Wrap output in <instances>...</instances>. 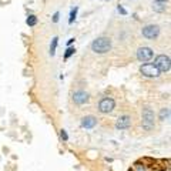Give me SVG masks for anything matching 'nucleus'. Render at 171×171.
<instances>
[{"mask_svg":"<svg viewBox=\"0 0 171 171\" xmlns=\"http://www.w3.org/2000/svg\"><path fill=\"white\" fill-rule=\"evenodd\" d=\"M111 39L110 37H98L96 40H93L91 43V50L96 54H106L111 50Z\"/></svg>","mask_w":171,"mask_h":171,"instance_id":"f257e3e1","label":"nucleus"},{"mask_svg":"<svg viewBox=\"0 0 171 171\" xmlns=\"http://www.w3.org/2000/svg\"><path fill=\"white\" fill-rule=\"evenodd\" d=\"M154 66L160 70V73H167V71H170V69H171V60L166 54H160V56L155 57Z\"/></svg>","mask_w":171,"mask_h":171,"instance_id":"f03ea898","label":"nucleus"},{"mask_svg":"<svg viewBox=\"0 0 171 171\" xmlns=\"http://www.w3.org/2000/svg\"><path fill=\"white\" fill-rule=\"evenodd\" d=\"M140 73L144 77H148V79H154V77H158L161 74L160 70L157 69L153 63H144L140 67Z\"/></svg>","mask_w":171,"mask_h":171,"instance_id":"7ed1b4c3","label":"nucleus"},{"mask_svg":"<svg viewBox=\"0 0 171 171\" xmlns=\"http://www.w3.org/2000/svg\"><path fill=\"white\" fill-rule=\"evenodd\" d=\"M143 127L145 130H151L154 127V111L150 107H145L143 110Z\"/></svg>","mask_w":171,"mask_h":171,"instance_id":"20e7f679","label":"nucleus"},{"mask_svg":"<svg viewBox=\"0 0 171 171\" xmlns=\"http://www.w3.org/2000/svg\"><path fill=\"white\" fill-rule=\"evenodd\" d=\"M114 108H116V101L110 97H104L101 101L98 103V110L103 114H110V113H113Z\"/></svg>","mask_w":171,"mask_h":171,"instance_id":"39448f33","label":"nucleus"},{"mask_svg":"<svg viewBox=\"0 0 171 171\" xmlns=\"http://www.w3.org/2000/svg\"><path fill=\"white\" fill-rule=\"evenodd\" d=\"M143 36L145 39H150V40H153V39H157L158 37V34H160V27L157 26V24H148V26L143 27Z\"/></svg>","mask_w":171,"mask_h":171,"instance_id":"423d86ee","label":"nucleus"},{"mask_svg":"<svg viewBox=\"0 0 171 171\" xmlns=\"http://www.w3.org/2000/svg\"><path fill=\"white\" fill-rule=\"evenodd\" d=\"M153 56H154V53H153V50L150 47H140L138 50H137V59H138V61H141V63H147V61H150V60L153 59Z\"/></svg>","mask_w":171,"mask_h":171,"instance_id":"0eeeda50","label":"nucleus"},{"mask_svg":"<svg viewBox=\"0 0 171 171\" xmlns=\"http://www.w3.org/2000/svg\"><path fill=\"white\" fill-rule=\"evenodd\" d=\"M89 100H90V96H89V93H86L84 90H77V91H74V94H73V101H74L77 106L87 104Z\"/></svg>","mask_w":171,"mask_h":171,"instance_id":"6e6552de","label":"nucleus"},{"mask_svg":"<svg viewBox=\"0 0 171 171\" xmlns=\"http://www.w3.org/2000/svg\"><path fill=\"white\" fill-rule=\"evenodd\" d=\"M131 127V117L127 114H123L116 120V128L117 130H127Z\"/></svg>","mask_w":171,"mask_h":171,"instance_id":"1a4fd4ad","label":"nucleus"},{"mask_svg":"<svg viewBox=\"0 0 171 171\" xmlns=\"http://www.w3.org/2000/svg\"><path fill=\"white\" fill-rule=\"evenodd\" d=\"M97 124V118L94 116H86V117L81 118L80 126L83 128H94Z\"/></svg>","mask_w":171,"mask_h":171,"instance_id":"9d476101","label":"nucleus"},{"mask_svg":"<svg viewBox=\"0 0 171 171\" xmlns=\"http://www.w3.org/2000/svg\"><path fill=\"white\" fill-rule=\"evenodd\" d=\"M167 2H154L153 3V9H154V11H157V13H164V11L167 10Z\"/></svg>","mask_w":171,"mask_h":171,"instance_id":"9b49d317","label":"nucleus"},{"mask_svg":"<svg viewBox=\"0 0 171 171\" xmlns=\"http://www.w3.org/2000/svg\"><path fill=\"white\" fill-rule=\"evenodd\" d=\"M160 120L161 121L170 120V108H168V107H164V108L160 110Z\"/></svg>","mask_w":171,"mask_h":171,"instance_id":"f8f14e48","label":"nucleus"},{"mask_svg":"<svg viewBox=\"0 0 171 171\" xmlns=\"http://www.w3.org/2000/svg\"><path fill=\"white\" fill-rule=\"evenodd\" d=\"M26 24H27V26H30V27L36 26V24H37V17L34 16V14H30V16H27Z\"/></svg>","mask_w":171,"mask_h":171,"instance_id":"ddd939ff","label":"nucleus"},{"mask_svg":"<svg viewBox=\"0 0 171 171\" xmlns=\"http://www.w3.org/2000/svg\"><path fill=\"white\" fill-rule=\"evenodd\" d=\"M57 43H59V37H53V40H51V44H50V56H54V54H56Z\"/></svg>","mask_w":171,"mask_h":171,"instance_id":"4468645a","label":"nucleus"},{"mask_svg":"<svg viewBox=\"0 0 171 171\" xmlns=\"http://www.w3.org/2000/svg\"><path fill=\"white\" fill-rule=\"evenodd\" d=\"M77 11H79V7L71 9V11H70V17H69V24H73V23H74L76 17H77Z\"/></svg>","mask_w":171,"mask_h":171,"instance_id":"2eb2a0df","label":"nucleus"},{"mask_svg":"<svg viewBox=\"0 0 171 171\" xmlns=\"http://www.w3.org/2000/svg\"><path fill=\"white\" fill-rule=\"evenodd\" d=\"M74 53H76V48L71 47V46H69V47H67V50H66V53H64V59L67 60L69 57H71Z\"/></svg>","mask_w":171,"mask_h":171,"instance_id":"dca6fc26","label":"nucleus"},{"mask_svg":"<svg viewBox=\"0 0 171 171\" xmlns=\"http://www.w3.org/2000/svg\"><path fill=\"white\" fill-rule=\"evenodd\" d=\"M60 138L63 140V141H67L69 140V134L66 130H60Z\"/></svg>","mask_w":171,"mask_h":171,"instance_id":"f3484780","label":"nucleus"},{"mask_svg":"<svg viewBox=\"0 0 171 171\" xmlns=\"http://www.w3.org/2000/svg\"><path fill=\"white\" fill-rule=\"evenodd\" d=\"M59 19H60V13H59V11H56V13L53 14V19H51V21H53V23H57V21H59Z\"/></svg>","mask_w":171,"mask_h":171,"instance_id":"a211bd4d","label":"nucleus"},{"mask_svg":"<svg viewBox=\"0 0 171 171\" xmlns=\"http://www.w3.org/2000/svg\"><path fill=\"white\" fill-rule=\"evenodd\" d=\"M117 10H118V13H121L123 16H126V14H127V10L124 9L123 6H118V7H117Z\"/></svg>","mask_w":171,"mask_h":171,"instance_id":"6ab92c4d","label":"nucleus"},{"mask_svg":"<svg viewBox=\"0 0 171 171\" xmlns=\"http://www.w3.org/2000/svg\"><path fill=\"white\" fill-rule=\"evenodd\" d=\"M135 171H147V170H145L144 166H140V164H137V166H135Z\"/></svg>","mask_w":171,"mask_h":171,"instance_id":"aec40b11","label":"nucleus"},{"mask_svg":"<svg viewBox=\"0 0 171 171\" xmlns=\"http://www.w3.org/2000/svg\"><path fill=\"white\" fill-rule=\"evenodd\" d=\"M73 43H74V39H73V37L69 39V40H67V47H69V46H71Z\"/></svg>","mask_w":171,"mask_h":171,"instance_id":"412c9836","label":"nucleus"},{"mask_svg":"<svg viewBox=\"0 0 171 171\" xmlns=\"http://www.w3.org/2000/svg\"><path fill=\"white\" fill-rule=\"evenodd\" d=\"M154 2H167V0H154Z\"/></svg>","mask_w":171,"mask_h":171,"instance_id":"4be33fe9","label":"nucleus"}]
</instances>
